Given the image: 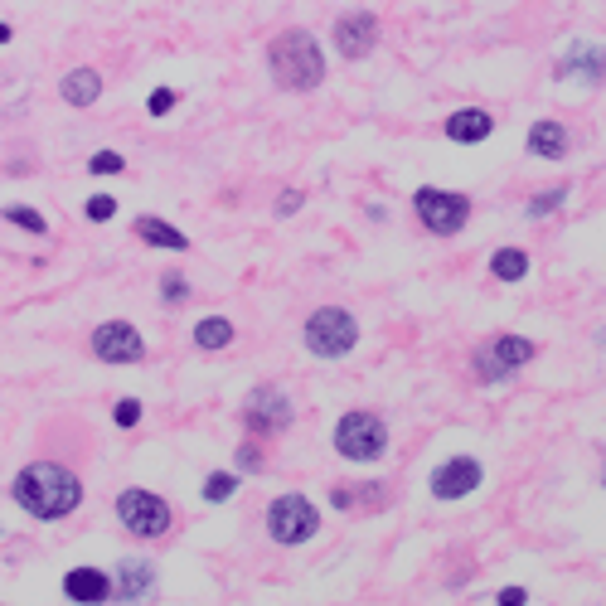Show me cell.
Segmentation results:
<instances>
[{
  "mask_svg": "<svg viewBox=\"0 0 606 606\" xmlns=\"http://www.w3.org/2000/svg\"><path fill=\"white\" fill-rule=\"evenodd\" d=\"M10 495L34 519H64L83 500V480L73 476V471H64V466H54V461H34V466H25L15 476Z\"/></svg>",
  "mask_w": 606,
  "mask_h": 606,
  "instance_id": "cell-1",
  "label": "cell"
},
{
  "mask_svg": "<svg viewBox=\"0 0 606 606\" xmlns=\"http://www.w3.org/2000/svg\"><path fill=\"white\" fill-rule=\"evenodd\" d=\"M267 64L277 73V83L291 88V93H311L320 78H325V54H320L316 34H306V30L277 34L272 49H267Z\"/></svg>",
  "mask_w": 606,
  "mask_h": 606,
  "instance_id": "cell-2",
  "label": "cell"
},
{
  "mask_svg": "<svg viewBox=\"0 0 606 606\" xmlns=\"http://www.w3.org/2000/svg\"><path fill=\"white\" fill-rule=\"evenodd\" d=\"M359 345V325L345 306H320L316 316L306 320V350L316 359H345Z\"/></svg>",
  "mask_w": 606,
  "mask_h": 606,
  "instance_id": "cell-3",
  "label": "cell"
},
{
  "mask_svg": "<svg viewBox=\"0 0 606 606\" xmlns=\"http://www.w3.org/2000/svg\"><path fill=\"white\" fill-rule=\"evenodd\" d=\"M335 451L345 461H379L388 451V427H383L379 413H345L335 422Z\"/></svg>",
  "mask_w": 606,
  "mask_h": 606,
  "instance_id": "cell-4",
  "label": "cell"
},
{
  "mask_svg": "<svg viewBox=\"0 0 606 606\" xmlns=\"http://www.w3.org/2000/svg\"><path fill=\"white\" fill-rule=\"evenodd\" d=\"M316 529H320V514L306 495H277V500H272V510H267V534L277 543L296 548V543L316 539Z\"/></svg>",
  "mask_w": 606,
  "mask_h": 606,
  "instance_id": "cell-5",
  "label": "cell"
},
{
  "mask_svg": "<svg viewBox=\"0 0 606 606\" xmlns=\"http://www.w3.org/2000/svg\"><path fill=\"white\" fill-rule=\"evenodd\" d=\"M117 519H122V529L136 534V539H160L165 529H170V505L151 495V490H122L117 495Z\"/></svg>",
  "mask_w": 606,
  "mask_h": 606,
  "instance_id": "cell-6",
  "label": "cell"
},
{
  "mask_svg": "<svg viewBox=\"0 0 606 606\" xmlns=\"http://www.w3.org/2000/svg\"><path fill=\"white\" fill-rule=\"evenodd\" d=\"M413 209H417V219H422V228H432V233H442V238L461 233L466 219H471V199H466V194L432 190V185L413 194Z\"/></svg>",
  "mask_w": 606,
  "mask_h": 606,
  "instance_id": "cell-7",
  "label": "cell"
},
{
  "mask_svg": "<svg viewBox=\"0 0 606 606\" xmlns=\"http://www.w3.org/2000/svg\"><path fill=\"white\" fill-rule=\"evenodd\" d=\"M93 354L102 364H141L146 359V340L127 320H107V325L93 330Z\"/></svg>",
  "mask_w": 606,
  "mask_h": 606,
  "instance_id": "cell-8",
  "label": "cell"
},
{
  "mask_svg": "<svg viewBox=\"0 0 606 606\" xmlns=\"http://www.w3.org/2000/svg\"><path fill=\"white\" fill-rule=\"evenodd\" d=\"M480 480H485V471L476 456H451L432 471L427 485H432V500H466L471 490H480Z\"/></svg>",
  "mask_w": 606,
  "mask_h": 606,
  "instance_id": "cell-9",
  "label": "cell"
},
{
  "mask_svg": "<svg viewBox=\"0 0 606 606\" xmlns=\"http://www.w3.org/2000/svg\"><path fill=\"white\" fill-rule=\"evenodd\" d=\"M374 44H379V20H374L369 10H354L345 20H335V49H340L345 59L374 54Z\"/></svg>",
  "mask_w": 606,
  "mask_h": 606,
  "instance_id": "cell-10",
  "label": "cell"
},
{
  "mask_svg": "<svg viewBox=\"0 0 606 606\" xmlns=\"http://www.w3.org/2000/svg\"><path fill=\"white\" fill-rule=\"evenodd\" d=\"M291 422V403L277 393V388H257L243 408V427L248 432H282Z\"/></svg>",
  "mask_w": 606,
  "mask_h": 606,
  "instance_id": "cell-11",
  "label": "cell"
},
{
  "mask_svg": "<svg viewBox=\"0 0 606 606\" xmlns=\"http://www.w3.org/2000/svg\"><path fill=\"white\" fill-rule=\"evenodd\" d=\"M151 592H156V568H151V563L127 558V563L112 573V602L141 606V602H151Z\"/></svg>",
  "mask_w": 606,
  "mask_h": 606,
  "instance_id": "cell-12",
  "label": "cell"
},
{
  "mask_svg": "<svg viewBox=\"0 0 606 606\" xmlns=\"http://www.w3.org/2000/svg\"><path fill=\"white\" fill-rule=\"evenodd\" d=\"M64 597L78 606H102L112 602V577L102 573V568H73L64 577Z\"/></svg>",
  "mask_w": 606,
  "mask_h": 606,
  "instance_id": "cell-13",
  "label": "cell"
},
{
  "mask_svg": "<svg viewBox=\"0 0 606 606\" xmlns=\"http://www.w3.org/2000/svg\"><path fill=\"white\" fill-rule=\"evenodd\" d=\"M558 78H587V83H606V49L597 44H573L558 64Z\"/></svg>",
  "mask_w": 606,
  "mask_h": 606,
  "instance_id": "cell-14",
  "label": "cell"
},
{
  "mask_svg": "<svg viewBox=\"0 0 606 606\" xmlns=\"http://www.w3.org/2000/svg\"><path fill=\"white\" fill-rule=\"evenodd\" d=\"M136 233H141V243H151V248H165V253H185L190 248V238L180 233L175 224H165L156 214H141L136 219Z\"/></svg>",
  "mask_w": 606,
  "mask_h": 606,
  "instance_id": "cell-15",
  "label": "cell"
},
{
  "mask_svg": "<svg viewBox=\"0 0 606 606\" xmlns=\"http://www.w3.org/2000/svg\"><path fill=\"white\" fill-rule=\"evenodd\" d=\"M529 151L543 160H563L568 156V127L563 122H534L529 127Z\"/></svg>",
  "mask_w": 606,
  "mask_h": 606,
  "instance_id": "cell-16",
  "label": "cell"
},
{
  "mask_svg": "<svg viewBox=\"0 0 606 606\" xmlns=\"http://www.w3.org/2000/svg\"><path fill=\"white\" fill-rule=\"evenodd\" d=\"M97 97H102V73L97 68H73V73H64V102L93 107Z\"/></svg>",
  "mask_w": 606,
  "mask_h": 606,
  "instance_id": "cell-17",
  "label": "cell"
},
{
  "mask_svg": "<svg viewBox=\"0 0 606 606\" xmlns=\"http://www.w3.org/2000/svg\"><path fill=\"white\" fill-rule=\"evenodd\" d=\"M490 131H495V122H490V112H480V107H466V112H451L447 117L451 141H485Z\"/></svg>",
  "mask_w": 606,
  "mask_h": 606,
  "instance_id": "cell-18",
  "label": "cell"
},
{
  "mask_svg": "<svg viewBox=\"0 0 606 606\" xmlns=\"http://www.w3.org/2000/svg\"><path fill=\"white\" fill-rule=\"evenodd\" d=\"M490 354H495V359L514 374L519 364H529V359L539 354V345H534V340H524V335H495V340H490Z\"/></svg>",
  "mask_w": 606,
  "mask_h": 606,
  "instance_id": "cell-19",
  "label": "cell"
},
{
  "mask_svg": "<svg viewBox=\"0 0 606 606\" xmlns=\"http://www.w3.org/2000/svg\"><path fill=\"white\" fill-rule=\"evenodd\" d=\"M194 345L199 350H224V345H233V325L224 316H204L194 325Z\"/></svg>",
  "mask_w": 606,
  "mask_h": 606,
  "instance_id": "cell-20",
  "label": "cell"
},
{
  "mask_svg": "<svg viewBox=\"0 0 606 606\" xmlns=\"http://www.w3.org/2000/svg\"><path fill=\"white\" fill-rule=\"evenodd\" d=\"M490 272H495L500 282H519V277H529V253H519V248H500V253L490 257Z\"/></svg>",
  "mask_w": 606,
  "mask_h": 606,
  "instance_id": "cell-21",
  "label": "cell"
},
{
  "mask_svg": "<svg viewBox=\"0 0 606 606\" xmlns=\"http://www.w3.org/2000/svg\"><path fill=\"white\" fill-rule=\"evenodd\" d=\"M476 379L480 383H505V379H510V369L490 354V345H480V350H476Z\"/></svg>",
  "mask_w": 606,
  "mask_h": 606,
  "instance_id": "cell-22",
  "label": "cell"
},
{
  "mask_svg": "<svg viewBox=\"0 0 606 606\" xmlns=\"http://www.w3.org/2000/svg\"><path fill=\"white\" fill-rule=\"evenodd\" d=\"M5 219H10V224H20L25 233H49V219H44L39 209H25V204H10V209H5Z\"/></svg>",
  "mask_w": 606,
  "mask_h": 606,
  "instance_id": "cell-23",
  "label": "cell"
},
{
  "mask_svg": "<svg viewBox=\"0 0 606 606\" xmlns=\"http://www.w3.org/2000/svg\"><path fill=\"white\" fill-rule=\"evenodd\" d=\"M558 204H568V185H553L548 194H539V199H529V219H543V214H553Z\"/></svg>",
  "mask_w": 606,
  "mask_h": 606,
  "instance_id": "cell-24",
  "label": "cell"
},
{
  "mask_svg": "<svg viewBox=\"0 0 606 606\" xmlns=\"http://www.w3.org/2000/svg\"><path fill=\"white\" fill-rule=\"evenodd\" d=\"M185 296H190V282H185L180 272H165V277H160V301H165V306H180Z\"/></svg>",
  "mask_w": 606,
  "mask_h": 606,
  "instance_id": "cell-25",
  "label": "cell"
},
{
  "mask_svg": "<svg viewBox=\"0 0 606 606\" xmlns=\"http://www.w3.org/2000/svg\"><path fill=\"white\" fill-rule=\"evenodd\" d=\"M233 485H238V480L228 476V471H214V476L204 480V500H209V505H219V500L233 495Z\"/></svg>",
  "mask_w": 606,
  "mask_h": 606,
  "instance_id": "cell-26",
  "label": "cell"
},
{
  "mask_svg": "<svg viewBox=\"0 0 606 606\" xmlns=\"http://www.w3.org/2000/svg\"><path fill=\"white\" fill-rule=\"evenodd\" d=\"M88 170H93V175H117V170H127V160L117 156V151H97V156L88 160Z\"/></svg>",
  "mask_w": 606,
  "mask_h": 606,
  "instance_id": "cell-27",
  "label": "cell"
},
{
  "mask_svg": "<svg viewBox=\"0 0 606 606\" xmlns=\"http://www.w3.org/2000/svg\"><path fill=\"white\" fill-rule=\"evenodd\" d=\"M112 214H117V199H112V194H93V199H88V219H93V224H107Z\"/></svg>",
  "mask_w": 606,
  "mask_h": 606,
  "instance_id": "cell-28",
  "label": "cell"
},
{
  "mask_svg": "<svg viewBox=\"0 0 606 606\" xmlns=\"http://www.w3.org/2000/svg\"><path fill=\"white\" fill-rule=\"evenodd\" d=\"M112 422H117V427H136V422H141V403H136V398H122V403L112 408Z\"/></svg>",
  "mask_w": 606,
  "mask_h": 606,
  "instance_id": "cell-29",
  "label": "cell"
},
{
  "mask_svg": "<svg viewBox=\"0 0 606 606\" xmlns=\"http://www.w3.org/2000/svg\"><path fill=\"white\" fill-rule=\"evenodd\" d=\"M238 466H243L248 476H253V471H262V451H257L253 442H243V447H238Z\"/></svg>",
  "mask_w": 606,
  "mask_h": 606,
  "instance_id": "cell-30",
  "label": "cell"
},
{
  "mask_svg": "<svg viewBox=\"0 0 606 606\" xmlns=\"http://www.w3.org/2000/svg\"><path fill=\"white\" fill-rule=\"evenodd\" d=\"M170 107H175V93H170V88H156V93H151V117H165Z\"/></svg>",
  "mask_w": 606,
  "mask_h": 606,
  "instance_id": "cell-31",
  "label": "cell"
},
{
  "mask_svg": "<svg viewBox=\"0 0 606 606\" xmlns=\"http://www.w3.org/2000/svg\"><path fill=\"white\" fill-rule=\"evenodd\" d=\"M301 204H306V194H301V190H287L282 199H277V214H291V209H301Z\"/></svg>",
  "mask_w": 606,
  "mask_h": 606,
  "instance_id": "cell-32",
  "label": "cell"
},
{
  "mask_svg": "<svg viewBox=\"0 0 606 606\" xmlns=\"http://www.w3.org/2000/svg\"><path fill=\"white\" fill-rule=\"evenodd\" d=\"M524 602H529L524 587H505V592H500V606H524Z\"/></svg>",
  "mask_w": 606,
  "mask_h": 606,
  "instance_id": "cell-33",
  "label": "cell"
},
{
  "mask_svg": "<svg viewBox=\"0 0 606 606\" xmlns=\"http://www.w3.org/2000/svg\"><path fill=\"white\" fill-rule=\"evenodd\" d=\"M0 44H10V25H0Z\"/></svg>",
  "mask_w": 606,
  "mask_h": 606,
  "instance_id": "cell-34",
  "label": "cell"
}]
</instances>
